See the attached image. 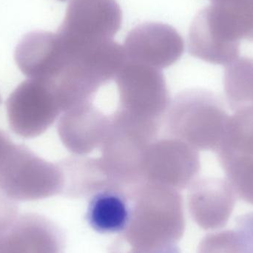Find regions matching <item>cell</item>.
I'll use <instances>...</instances> for the list:
<instances>
[{
    "label": "cell",
    "mask_w": 253,
    "mask_h": 253,
    "mask_svg": "<svg viewBox=\"0 0 253 253\" xmlns=\"http://www.w3.org/2000/svg\"><path fill=\"white\" fill-rule=\"evenodd\" d=\"M129 224L110 253H159L176 246L185 227L179 191L144 181L127 193Z\"/></svg>",
    "instance_id": "cell-1"
},
{
    "label": "cell",
    "mask_w": 253,
    "mask_h": 253,
    "mask_svg": "<svg viewBox=\"0 0 253 253\" xmlns=\"http://www.w3.org/2000/svg\"><path fill=\"white\" fill-rule=\"evenodd\" d=\"M243 40L253 42V0H216L196 16L189 44L198 59L227 66L239 58Z\"/></svg>",
    "instance_id": "cell-2"
},
{
    "label": "cell",
    "mask_w": 253,
    "mask_h": 253,
    "mask_svg": "<svg viewBox=\"0 0 253 253\" xmlns=\"http://www.w3.org/2000/svg\"><path fill=\"white\" fill-rule=\"evenodd\" d=\"M230 116L219 96L202 88L178 93L165 115L169 137L197 150L216 153L224 138Z\"/></svg>",
    "instance_id": "cell-3"
},
{
    "label": "cell",
    "mask_w": 253,
    "mask_h": 253,
    "mask_svg": "<svg viewBox=\"0 0 253 253\" xmlns=\"http://www.w3.org/2000/svg\"><path fill=\"white\" fill-rule=\"evenodd\" d=\"M0 186L20 196H51L63 192V172L59 164L12 143L0 159Z\"/></svg>",
    "instance_id": "cell-4"
},
{
    "label": "cell",
    "mask_w": 253,
    "mask_h": 253,
    "mask_svg": "<svg viewBox=\"0 0 253 253\" xmlns=\"http://www.w3.org/2000/svg\"><path fill=\"white\" fill-rule=\"evenodd\" d=\"M115 81L120 96L117 109L140 119L162 122L171 100L161 70L127 61Z\"/></svg>",
    "instance_id": "cell-5"
},
{
    "label": "cell",
    "mask_w": 253,
    "mask_h": 253,
    "mask_svg": "<svg viewBox=\"0 0 253 253\" xmlns=\"http://www.w3.org/2000/svg\"><path fill=\"white\" fill-rule=\"evenodd\" d=\"M6 108L10 129L24 138L42 135L62 113L51 84L31 79L13 90Z\"/></svg>",
    "instance_id": "cell-6"
},
{
    "label": "cell",
    "mask_w": 253,
    "mask_h": 253,
    "mask_svg": "<svg viewBox=\"0 0 253 253\" xmlns=\"http://www.w3.org/2000/svg\"><path fill=\"white\" fill-rule=\"evenodd\" d=\"M201 169L197 150L184 141L169 138L156 140L147 147L142 163L144 181L181 190L197 179Z\"/></svg>",
    "instance_id": "cell-7"
},
{
    "label": "cell",
    "mask_w": 253,
    "mask_h": 253,
    "mask_svg": "<svg viewBox=\"0 0 253 253\" xmlns=\"http://www.w3.org/2000/svg\"><path fill=\"white\" fill-rule=\"evenodd\" d=\"M150 143L113 126L100 147L99 165L112 185L125 193L144 182L142 163Z\"/></svg>",
    "instance_id": "cell-8"
},
{
    "label": "cell",
    "mask_w": 253,
    "mask_h": 253,
    "mask_svg": "<svg viewBox=\"0 0 253 253\" xmlns=\"http://www.w3.org/2000/svg\"><path fill=\"white\" fill-rule=\"evenodd\" d=\"M235 190L227 179L202 178L189 187L188 205L196 224L205 230L225 227L236 203Z\"/></svg>",
    "instance_id": "cell-9"
},
{
    "label": "cell",
    "mask_w": 253,
    "mask_h": 253,
    "mask_svg": "<svg viewBox=\"0 0 253 253\" xmlns=\"http://www.w3.org/2000/svg\"><path fill=\"white\" fill-rule=\"evenodd\" d=\"M111 119L92 102L83 104L63 113L57 130L62 144L74 155L85 156L105 141Z\"/></svg>",
    "instance_id": "cell-10"
},
{
    "label": "cell",
    "mask_w": 253,
    "mask_h": 253,
    "mask_svg": "<svg viewBox=\"0 0 253 253\" xmlns=\"http://www.w3.org/2000/svg\"><path fill=\"white\" fill-rule=\"evenodd\" d=\"M16 64L31 80L52 83L59 77L67 58L59 37L47 34L31 36L16 49Z\"/></svg>",
    "instance_id": "cell-11"
},
{
    "label": "cell",
    "mask_w": 253,
    "mask_h": 253,
    "mask_svg": "<svg viewBox=\"0 0 253 253\" xmlns=\"http://www.w3.org/2000/svg\"><path fill=\"white\" fill-rule=\"evenodd\" d=\"M129 218L130 204L125 192L108 188L90 197L86 220L97 233H123L129 224Z\"/></svg>",
    "instance_id": "cell-12"
},
{
    "label": "cell",
    "mask_w": 253,
    "mask_h": 253,
    "mask_svg": "<svg viewBox=\"0 0 253 253\" xmlns=\"http://www.w3.org/2000/svg\"><path fill=\"white\" fill-rule=\"evenodd\" d=\"M59 164L64 175L62 193L68 197H91L100 190L116 189L101 168L98 159L74 155Z\"/></svg>",
    "instance_id": "cell-13"
},
{
    "label": "cell",
    "mask_w": 253,
    "mask_h": 253,
    "mask_svg": "<svg viewBox=\"0 0 253 253\" xmlns=\"http://www.w3.org/2000/svg\"><path fill=\"white\" fill-rule=\"evenodd\" d=\"M183 50L181 39L173 37L132 39L125 48L128 62L159 70L175 63L181 57Z\"/></svg>",
    "instance_id": "cell-14"
},
{
    "label": "cell",
    "mask_w": 253,
    "mask_h": 253,
    "mask_svg": "<svg viewBox=\"0 0 253 253\" xmlns=\"http://www.w3.org/2000/svg\"><path fill=\"white\" fill-rule=\"evenodd\" d=\"M218 159L234 156H253V105H247L230 116Z\"/></svg>",
    "instance_id": "cell-15"
},
{
    "label": "cell",
    "mask_w": 253,
    "mask_h": 253,
    "mask_svg": "<svg viewBox=\"0 0 253 253\" xmlns=\"http://www.w3.org/2000/svg\"><path fill=\"white\" fill-rule=\"evenodd\" d=\"M224 88L229 106L233 111L253 105V58H238L227 65Z\"/></svg>",
    "instance_id": "cell-16"
},
{
    "label": "cell",
    "mask_w": 253,
    "mask_h": 253,
    "mask_svg": "<svg viewBox=\"0 0 253 253\" xmlns=\"http://www.w3.org/2000/svg\"><path fill=\"white\" fill-rule=\"evenodd\" d=\"M236 196L253 205V156L218 159Z\"/></svg>",
    "instance_id": "cell-17"
},
{
    "label": "cell",
    "mask_w": 253,
    "mask_h": 253,
    "mask_svg": "<svg viewBox=\"0 0 253 253\" xmlns=\"http://www.w3.org/2000/svg\"><path fill=\"white\" fill-rule=\"evenodd\" d=\"M198 253H242L234 230L207 235L199 245Z\"/></svg>",
    "instance_id": "cell-18"
},
{
    "label": "cell",
    "mask_w": 253,
    "mask_h": 253,
    "mask_svg": "<svg viewBox=\"0 0 253 253\" xmlns=\"http://www.w3.org/2000/svg\"><path fill=\"white\" fill-rule=\"evenodd\" d=\"M233 230L237 236L242 253H253V212L238 217Z\"/></svg>",
    "instance_id": "cell-19"
},
{
    "label": "cell",
    "mask_w": 253,
    "mask_h": 253,
    "mask_svg": "<svg viewBox=\"0 0 253 253\" xmlns=\"http://www.w3.org/2000/svg\"><path fill=\"white\" fill-rule=\"evenodd\" d=\"M11 143L7 134L4 133L3 131L0 130V159H1Z\"/></svg>",
    "instance_id": "cell-20"
},
{
    "label": "cell",
    "mask_w": 253,
    "mask_h": 253,
    "mask_svg": "<svg viewBox=\"0 0 253 253\" xmlns=\"http://www.w3.org/2000/svg\"><path fill=\"white\" fill-rule=\"evenodd\" d=\"M211 1H216V0H211Z\"/></svg>",
    "instance_id": "cell-21"
},
{
    "label": "cell",
    "mask_w": 253,
    "mask_h": 253,
    "mask_svg": "<svg viewBox=\"0 0 253 253\" xmlns=\"http://www.w3.org/2000/svg\"><path fill=\"white\" fill-rule=\"evenodd\" d=\"M0 103H1V97H0Z\"/></svg>",
    "instance_id": "cell-22"
}]
</instances>
